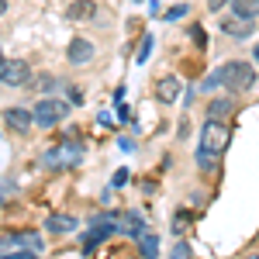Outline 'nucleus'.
Wrapping results in <instances>:
<instances>
[{"instance_id": "1", "label": "nucleus", "mask_w": 259, "mask_h": 259, "mask_svg": "<svg viewBox=\"0 0 259 259\" xmlns=\"http://www.w3.org/2000/svg\"><path fill=\"white\" fill-rule=\"evenodd\" d=\"M256 87V66L249 59H228L221 62V90H228V94H249Z\"/></svg>"}, {"instance_id": "2", "label": "nucleus", "mask_w": 259, "mask_h": 259, "mask_svg": "<svg viewBox=\"0 0 259 259\" xmlns=\"http://www.w3.org/2000/svg\"><path fill=\"white\" fill-rule=\"evenodd\" d=\"M83 162V145L80 142H59L52 149H45L38 156V166L49 173H66V169H76Z\"/></svg>"}, {"instance_id": "3", "label": "nucleus", "mask_w": 259, "mask_h": 259, "mask_svg": "<svg viewBox=\"0 0 259 259\" xmlns=\"http://www.w3.org/2000/svg\"><path fill=\"white\" fill-rule=\"evenodd\" d=\"M31 114H35V128H38V132H52V128H59L62 121L73 114V104L52 94V97H38L35 100Z\"/></svg>"}, {"instance_id": "4", "label": "nucleus", "mask_w": 259, "mask_h": 259, "mask_svg": "<svg viewBox=\"0 0 259 259\" xmlns=\"http://www.w3.org/2000/svg\"><path fill=\"white\" fill-rule=\"evenodd\" d=\"M200 142L211 145L218 156H225V149L232 145V124H228L225 118H207L204 128H200Z\"/></svg>"}, {"instance_id": "5", "label": "nucleus", "mask_w": 259, "mask_h": 259, "mask_svg": "<svg viewBox=\"0 0 259 259\" xmlns=\"http://www.w3.org/2000/svg\"><path fill=\"white\" fill-rule=\"evenodd\" d=\"M94 59H97V45H94L90 38H83V35H73L69 45H66V66H73V69H87Z\"/></svg>"}, {"instance_id": "6", "label": "nucleus", "mask_w": 259, "mask_h": 259, "mask_svg": "<svg viewBox=\"0 0 259 259\" xmlns=\"http://www.w3.org/2000/svg\"><path fill=\"white\" fill-rule=\"evenodd\" d=\"M28 80H31V62H24V59H4L0 62V83L4 87L18 90Z\"/></svg>"}, {"instance_id": "7", "label": "nucleus", "mask_w": 259, "mask_h": 259, "mask_svg": "<svg viewBox=\"0 0 259 259\" xmlns=\"http://www.w3.org/2000/svg\"><path fill=\"white\" fill-rule=\"evenodd\" d=\"M152 90H156V100H159L162 107H173V104L183 97V80H180V76H173V73H166V76H159V80H156V87H152Z\"/></svg>"}, {"instance_id": "8", "label": "nucleus", "mask_w": 259, "mask_h": 259, "mask_svg": "<svg viewBox=\"0 0 259 259\" xmlns=\"http://www.w3.org/2000/svg\"><path fill=\"white\" fill-rule=\"evenodd\" d=\"M4 124H7V132H14V135H28L31 128H35V114L28 111V107H4Z\"/></svg>"}, {"instance_id": "9", "label": "nucleus", "mask_w": 259, "mask_h": 259, "mask_svg": "<svg viewBox=\"0 0 259 259\" xmlns=\"http://www.w3.org/2000/svg\"><path fill=\"white\" fill-rule=\"evenodd\" d=\"M235 111H239V97H235V94H228V90L218 94V97H211L207 104H204V118H225V121H228Z\"/></svg>"}, {"instance_id": "10", "label": "nucleus", "mask_w": 259, "mask_h": 259, "mask_svg": "<svg viewBox=\"0 0 259 259\" xmlns=\"http://www.w3.org/2000/svg\"><path fill=\"white\" fill-rule=\"evenodd\" d=\"M66 21H73V24H90V21H97L100 14V4L97 0H73V4H66Z\"/></svg>"}, {"instance_id": "11", "label": "nucleus", "mask_w": 259, "mask_h": 259, "mask_svg": "<svg viewBox=\"0 0 259 259\" xmlns=\"http://www.w3.org/2000/svg\"><path fill=\"white\" fill-rule=\"evenodd\" d=\"M118 232H124L128 239L139 242L145 232H149V221H145V214L142 211H121L118 214Z\"/></svg>"}, {"instance_id": "12", "label": "nucleus", "mask_w": 259, "mask_h": 259, "mask_svg": "<svg viewBox=\"0 0 259 259\" xmlns=\"http://www.w3.org/2000/svg\"><path fill=\"white\" fill-rule=\"evenodd\" d=\"M24 90H31V94H41V97H52L56 90H66V83L56 76V73H31V80L24 83Z\"/></svg>"}, {"instance_id": "13", "label": "nucleus", "mask_w": 259, "mask_h": 259, "mask_svg": "<svg viewBox=\"0 0 259 259\" xmlns=\"http://www.w3.org/2000/svg\"><path fill=\"white\" fill-rule=\"evenodd\" d=\"M194 162H197L200 173H214V177L221 173V156L214 152V149H211V145H204V142H200L197 149H194Z\"/></svg>"}, {"instance_id": "14", "label": "nucleus", "mask_w": 259, "mask_h": 259, "mask_svg": "<svg viewBox=\"0 0 259 259\" xmlns=\"http://www.w3.org/2000/svg\"><path fill=\"white\" fill-rule=\"evenodd\" d=\"M7 235V242H11V249H18V245H24V249H35V252H45V239H41L38 232H4Z\"/></svg>"}, {"instance_id": "15", "label": "nucleus", "mask_w": 259, "mask_h": 259, "mask_svg": "<svg viewBox=\"0 0 259 259\" xmlns=\"http://www.w3.org/2000/svg\"><path fill=\"white\" fill-rule=\"evenodd\" d=\"M76 214H49L45 218V228H49V235H56V239H62V235H69V232H76Z\"/></svg>"}, {"instance_id": "16", "label": "nucleus", "mask_w": 259, "mask_h": 259, "mask_svg": "<svg viewBox=\"0 0 259 259\" xmlns=\"http://www.w3.org/2000/svg\"><path fill=\"white\" fill-rule=\"evenodd\" d=\"M228 11L239 21H259V0H232Z\"/></svg>"}, {"instance_id": "17", "label": "nucleus", "mask_w": 259, "mask_h": 259, "mask_svg": "<svg viewBox=\"0 0 259 259\" xmlns=\"http://www.w3.org/2000/svg\"><path fill=\"white\" fill-rule=\"evenodd\" d=\"M190 218H194V214H190L187 207H180L177 214L169 218V232H173V239H183V235L190 232Z\"/></svg>"}, {"instance_id": "18", "label": "nucleus", "mask_w": 259, "mask_h": 259, "mask_svg": "<svg viewBox=\"0 0 259 259\" xmlns=\"http://www.w3.org/2000/svg\"><path fill=\"white\" fill-rule=\"evenodd\" d=\"M152 49H156V35L149 31V35H142V41H139V52H135V62H139V66H145V62H149V52H152Z\"/></svg>"}, {"instance_id": "19", "label": "nucleus", "mask_w": 259, "mask_h": 259, "mask_svg": "<svg viewBox=\"0 0 259 259\" xmlns=\"http://www.w3.org/2000/svg\"><path fill=\"white\" fill-rule=\"evenodd\" d=\"M139 256H159V239L152 232H145L139 239Z\"/></svg>"}, {"instance_id": "20", "label": "nucleus", "mask_w": 259, "mask_h": 259, "mask_svg": "<svg viewBox=\"0 0 259 259\" xmlns=\"http://www.w3.org/2000/svg\"><path fill=\"white\" fill-rule=\"evenodd\" d=\"M197 87H200V94H214V90H221V66H218V69H211Z\"/></svg>"}, {"instance_id": "21", "label": "nucleus", "mask_w": 259, "mask_h": 259, "mask_svg": "<svg viewBox=\"0 0 259 259\" xmlns=\"http://www.w3.org/2000/svg\"><path fill=\"white\" fill-rule=\"evenodd\" d=\"M187 35H190V41H194L197 49H207V31H204V24H197V21H194V24L187 28Z\"/></svg>"}, {"instance_id": "22", "label": "nucleus", "mask_w": 259, "mask_h": 259, "mask_svg": "<svg viewBox=\"0 0 259 259\" xmlns=\"http://www.w3.org/2000/svg\"><path fill=\"white\" fill-rule=\"evenodd\" d=\"M190 14V4H177V7H169L166 14H162V21H169V24H177V21H183Z\"/></svg>"}, {"instance_id": "23", "label": "nucleus", "mask_w": 259, "mask_h": 259, "mask_svg": "<svg viewBox=\"0 0 259 259\" xmlns=\"http://www.w3.org/2000/svg\"><path fill=\"white\" fill-rule=\"evenodd\" d=\"M128 180H132V169H124V166H121L118 173H114V180H111V190H121V187H128Z\"/></svg>"}, {"instance_id": "24", "label": "nucleus", "mask_w": 259, "mask_h": 259, "mask_svg": "<svg viewBox=\"0 0 259 259\" xmlns=\"http://www.w3.org/2000/svg\"><path fill=\"white\" fill-rule=\"evenodd\" d=\"M66 94H69V104H73V107H80V104H83V90L76 87V83H66Z\"/></svg>"}, {"instance_id": "25", "label": "nucleus", "mask_w": 259, "mask_h": 259, "mask_svg": "<svg viewBox=\"0 0 259 259\" xmlns=\"http://www.w3.org/2000/svg\"><path fill=\"white\" fill-rule=\"evenodd\" d=\"M173 256H180V259L194 256V249H190V242H183V239H177V242H173Z\"/></svg>"}, {"instance_id": "26", "label": "nucleus", "mask_w": 259, "mask_h": 259, "mask_svg": "<svg viewBox=\"0 0 259 259\" xmlns=\"http://www.w3.org/2000/svg\"><path fill=\"white\" fill-rule=\"evenodd\" d=\"M232 0H207V14H225Z\"/></svg>"}, {"instance_id": "27", "label": "nucleus", "mask_w": 259, "mask_h": 259, "mask_svg": "<svg viewBox=\"0 0 259 259\" xmlns=\"http://www.w3.org/2000/svg\"><path fill=\"white\" fill-rule=\"evenodd\" d=\"M118 149H121V152H135L139 145H135V139H128V135H124V139H118Z\"/></svg>"}, {"instance_id": "28", "label": "nucleus", "mask_w": 259, "mask_h": 259, "mask_svg": "<svg viewBox=\"0 0 259 259\" xmlns=\"http://www.w3.org/2000/svg\"><path fill=\"white\" fill-rule=\"evenodd\" d=\"M118 118H121V124H128V121H132V111H128V104H124V100H118Z\"/></svg>"}, {"instance_id": "29", "label": "nucleus", "mask_w": 259, "mask_h": 259, "mask_svg": "<svg viewBox=\"0 0 259 259\" xmlns=\"http://www.w3.org/2000/svg\"><path fill=\"white\" fill-rule=\"evenodd\" d=\"M7 190H11V194H14V190H18V187H14V180H0V197H4V194H7Z\"/></svg>"}, {"instance_id": "30", "label": "nucleus", "mask_w": 259, "mask_h": 259, "mask_svg": "<svg viewBox=\"0 0 259 259\" xmlns=\"http://www.w3.org/2000/svg\"><path fill=\"white\" fill-rule=\"evenodd\" d=\"M0 256H11V242H7V235H0Z\"/></svg>"}, {"instance_id": "31", "label": "nucleus", "mask_w": 259, "mask_h": 259, "mask_svg": "<svg viewBox=\"0 0 259 259\" xmlns=\"http://www.w3.org/2000/svg\"><path fill=\"white\" fill-rule=\"evenodd\" d=\"M7 7H11V4H7V0H0V18L7 14Z\"/></svg>"}, {"instance_id": "32", "label": "nucleus", "mask_w": 259, "mask_h": 259, "mask_svg": "<svg viewBox=\"0 0 259 259\" xmlns=\"http://www.w3.org/2000/svg\"><path fill=\"white\" fill-rule=\"evenodd\" d=\"M252 62H259V41L252 45Z\"/></svg>"}, {"instance_id": "33", "label": "nucleus", "mask_w": 259, "mask_h": 259, "mask_svg": "<svg viewBox=\"0 0 259 259\" xmlns=\"http://www.w3.org/2000/svg\"><path fill=\"white\" fill-rule=\"evenodd\" d=\"M4 59H7V56H4V49H0V62H4Z\"/></svg>"}, {"instance_id": "34", "label": "nucleus", "mask_w": 259, "mask_h": 259, "mask_svg": "<svg viewBox=\"0 0 259 259\" xmlns=\"http://www.w3.org/2000/svg\"><path fill=\"white\" fill-rule=\"evenodd\" d=\"M0 87H4V83H0Z\"/></svg>"}]
</instances>
